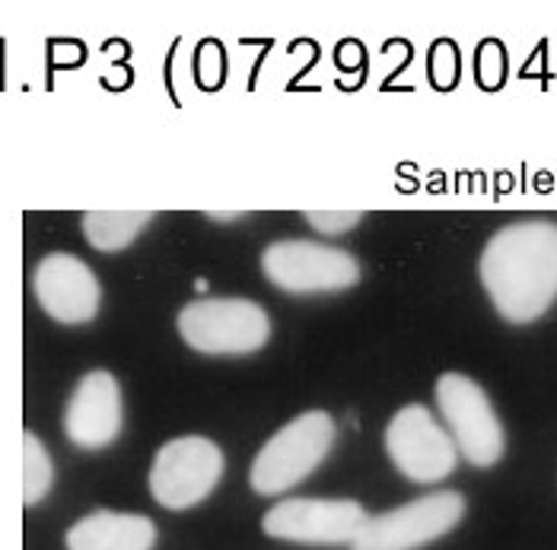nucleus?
Here are the masks:
<instances>
[{
  "label": "nucleus",
  "instance_id": "5",
  "mask_svg": "<svg viewBox=\"0 0 557 550\" xmlns=\"http://www.w3.org/2000/svg\"><path fill=\"white\" fill-rule=\"evenodd\" d=\"M436 404L456 449L474 467H494L504 459L507 436L484 388L462 373H443L436 379Z\"/></svg>",
  "mask_w": 557,
  "mask_h": 550
},
{
  "label": "nucleus",
  "instance_id": "8",
  "mask_svg": "<svg viewBox=\"0 0 557 550\" xmlns=\"http://www.w3.org/2000/svg\"><path fill=\"white\" fill-rule=\"evenodd\" d=\"M386 452L392 465L414 484H440L459 462L453 436L433 421L424 404H408L388 421Z\"/></svg>",
  "mask_w": 557,
  "mask_h": 550
},
{
  "label": "nucleus",
  "instance_id": "15",
  "mask_svg": "<svg viewBox=\"0 0 557 550\" xmlns=\"http://www.w3.org/2000/svg\"><path fill=\"white\" fill-rule=\"evenodd\" d=\"M306 220L312 229H319L322 236H338V233H347L354 229L363 213L360 211H306Z\"/></svg>",
  "mask_w": 557,
  "mask_h": 550
},
{
  "label": "nucleus",
  "instance_id": "12",
  "mask_svg": "<svg viewBox=\"0 0 557 550\" xmlns=\"http://www.w3.org/2000/svg\"><path fill=\"white\" fill-rule=\"evenodd\" d=\"M67 550H153L157 525L147 515L99 509L67 528Z\"/></svg>",
  "mask_w": 557,
  "mask_h": 550
},
{
  "label": "nucleus",
  "instance_id": "13",
  "mask_svg": "<svg viewBox=\"0 0 557 550\" xmlns=\"http://www.w3.org/2000/svg\"><path fill=\"white\" fill-rule=\"evenodd\" d=\"M150 211H89L84 213V236L96 252H122L150 223Z\"/></svg>",
  "mask_w": 557,
  "mask_h": 550
},
{
  "label": "nucleus",
  "instance_id": "9",
  "mask_svg": "<svg viewBox=\"0 0 557 550\" xmlns=\"http://www.w3.org/2000/svg\"><path fill=\"white\" fill-rule=\"evenodd\" d=\"M357 500H281L264 512L261 528L268 538L294 545H354L367 522Z\"/></svg>",
  "mask_w": 557,
  "mask_h": 550
},
{
  "label": "nucleus",
  "instance_id": "3",
  "mask_svg": "<svg viewBox=\"0 0 557 550\" xmlns=\"http://www.w3.org/2000/svg\"><path fill=\"white\" fill-rule=\"evenodd\" d=\"M178 335L208 357H246L271 338V318L252 299H198L178 312Z\"/></svg>",
  "mask_w": 557,
  "mask_h": 550
},
{
  "label": "nucleus",
  "instance_id": "1",
  "mask_svg": "<svg viewBox=\"0 0 557 550\" xmlns=\"http://www.w3.org/2000/svg\"><path fill=\"white\" fill-rule=\"evenodd\" d=\"M481 284L500 318L529 325L557 299V223L519 220L491 236L481 252Z\"/></svg>",
  "mask_w": 557,
  "mask_h": 550
},
{
  "label": "nucleus",
  "instance_id": "11",
  "mask_svg": "<svg viewBox=\"0 0 557 550\" xmlns=\"http://www.w3.org/2000/svg\"><path fill=\"white\" fill-rule=\"evenodd\" d=\"M64 433L67 439L86 449H106L122 433V388L109 370H92L77 382L67 411H64Z\"/></svg>",
  "mask_w": 557,
  "mask_h": 550
},
{
  "label": "nucleus",
  "instance_id": "2",
  "mask_svg": "<svg viewBox=\"0 0 557 550\" xmlns=\"http://www.w3.org/2000/svg\"><path fill=\"white\" fill-rule=\"evenodd\" d=\"M335 421L325 411H306L284 424L261 449L252 462V490L261 497H281L306 480L335 446Z\"/></svg>",
  "mask_w": 557,
  "mask_h": 550
},
{
  "label": "nucleus",
  "instance_id": "6",
  "mask_svg": "<svg viewBox=\"0 0 557 550\" xmlns=\"http://www.w3.org/2000/svg\"><path fill=\"white\" fill-rule=\"evenodd\" d=\"M462 518H466L462 493L456 490L428 493L392 512L367 518L350 550H418L449 535Z\"/></svg>",
  "mask_w": 557,
  "mask_h": 550
},
{
  "label": "nucleus",
  "instance_id": "10",
  "mask_svg": "<svg viewBox=\"0 0 557 550\" xmlns=\"http://www.w3.org/2000/svg\"><path fill=\"white\" fill-rule=\"evenodd\" d=\"M33 290L48 318L61 325H86L96 318L102 287L92 267L71 252L45 254L33 274Z\"/></svg>",
  "mask_w": 557,
  "mask_h": 550
},
{
  "label": "nucleus",
  "instance_id": "7",
  "mask_svg": "<svg viewBox=\"0 0 557 550\" xmlns=\"http://www.w3.org/2000/svg\"><path fill=\"white\" fill-rule=\"evenodd\" d=\"M223 477V452L205 436L170 439L150 465V493L160 507L191 509L214 493Z\"/></svg>",
  "mask_w": 557,
  "mask_h": 550
},
{
  "label": "nucleus",
  "instance_id": "4",
  "mask_svg": "<svg viewBox=\"0 0 557 550\" xmlns=\"http://www.w3.org/2000/svg\"><path fill=\"white\" fill-rule=\"evenodd\" d=\"M264 277L294 297L309 293H338L360 280V264L344 249L309 242V239H281L261 254Z\"/></svg>",
  "mask_w": 557,
  "mask_h": 550
},
{
  "label": "nucleus",
  "instance_id": "14",
  "mask_svg": "<svg viewBox=\"0 0 557 550\" xmlns=\"http://www.w3.org/2000/svg\"><path fill=\"white\" fill-rule=\"evenodd\" d=\"M51 484H54V462L42 439L33 429H26L23 433V503L26 507L42 503Z\"/></svg>",
  "mask_w": 557,
  "mask_h": 550
}]
</instances>
